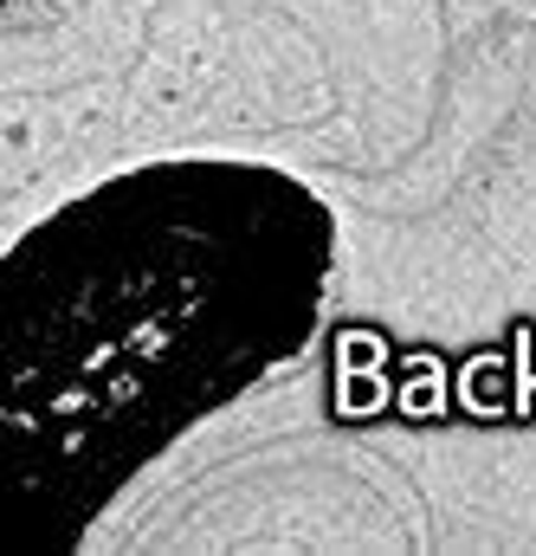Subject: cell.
<instances>
[{
  "instance_id": "obj_1",
  "label": "cell",
  "mask_w": 536,
  "mask_h": 556,
  "mask_svg": "<svg viewBox=\"0 0 536 556\" xmlns=\"http://www.w3.org/2000/svg\"><path fill=\"white\" fill-rule=\"evenodd\" d=\"M330 266V220L284 175L181 162L111 181L13 247L7 446L33 498L78 518L175 427L297 350Z\"/></svg>"
}]
</instances>
